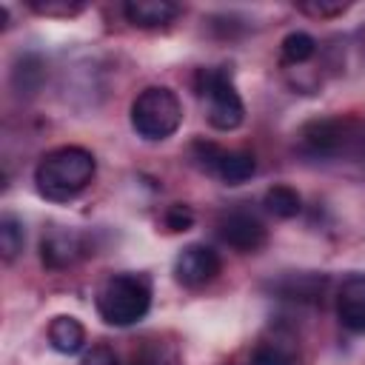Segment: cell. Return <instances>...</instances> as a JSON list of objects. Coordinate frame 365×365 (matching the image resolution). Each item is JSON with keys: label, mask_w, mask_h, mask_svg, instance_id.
<instances>
[{"label": "cell", "mask_w": 365, "mask_h": 365, "mask_svg": "<svg viewBox=\"0 0 365 365\" xmlns=\"http://www.w3.org/2000/svg\"><path fill=\"white\" fill-rule=\"evenodd\" d=\"M97 174V160L88 148L60 145L40 157L34 168V185L40 197L51 202H68L88 188Z\"/></svg>", "instance_id": "cell-1"}, {"label": "cell", "mask_w": 365, "mask_h": 365, "mask_svg": "<svg viewBox=\"0 0 365 365\" xmlns=\"http://www.w3.org/2000/svg\"><path fill=\"white\" fill-rule=\"evenodd\" d=\"M151 308V282L145 274H111L97 291V314L114 328L140 322Z\"/></svg>", "instance_id": "cell-2"}, {"label": "cell", "mask_w": 365, "mask_h": 365, "mask_svg": "<svg viewBox=\"0 0 365 365\" xmlns=\"http://www.w3.org/2000/svg\"><path fill=\"white\" fill-rule=\"evenodd\" d=\"M194 91L205 106V120L217 131H234L245 120L242 97L228 66H202L194 74Z\"/></svg>", "instance_id": "cell-3"}, {"label": "cell", "mask_w": 365, "mask_h": 365, "mask_svg": "<svg viewBox=\"0 0 365 365\" xmlns=\"http://www.w3.org/2000/svg\"><path fill=\"white\" fill-rule=\"evenodd\" d=\"M180 123H182V103L165 86H148L131 103V128L143 140L151 143L165 140L180 128Z\"/></svg>", "instance_id": "cell-4"}, {"label": "cell", "mask_w": 365, "mask_h": 365, "mask_svg": "<svg viewBox=\"0 0 365 365\" xmlns=\"http://www.w3.org/2000/svg\"><path fill=\"white\" fill-rule=\"evenodd\" d=\"M299 143L311 157H339L354 148H365V134L354 120L317 117L299 128Z\"/></svg>", "instance_id": "cell-5"}, {"label": "cell", "mask_w": 365, "mask_h": 365, "mask_svg": "<svg viewBox=\"0 0 365 365\" xmlns=\"http://www.w3.org/2000/svg\"><path fill=\"white\" fill-rule=\"evenodd\" d=\"M191 157L202 171L214 174L225 185H240V182L251 180L254 171H257V160H254L251 151L222 148L211 140H194L191 143Z\"/></svg>", "instance_id": "cell-6"}, {"label": "cell", "mask_w": 365, "mask_h": 365, "mask_svg": "<svg viewBox=\"0 0 365 365\" xmlns=\"http://www.w3.org/2000/svg\"><path fill=\"white\" fill-rule=\"evenodd\" d=\"M217 234H220V240L228 248H234L240 254L259 251L265 245V240H268L265 222L254 211H248V208H231V211H225L217 220Z\"/></svg>", "instance_id": "cell-7"}, {"label": "cell", "mask_w": 365, "mask_h": 365, "mask_svg": "<svg viewBox=\"0 0 365 365\" xmlns=\"http://www.w3.org/2000/svg\"><path fill=\"white\" fill-rule=\"evenodd\" d=\"M220 268H222V259L211 245L191 242L174 259V279L185 288H202L211 279H217Z\"/></svg>", "instance_id": "cell-8"}, {"label": "cell", "mask_w": 365, "mask_h": 365, "mask_svg": "<svg viewBox=\"0 0 365 365\" xmlns=\"http://www.w3.org/2000/svg\"><path fill=\"white\" fill-rule=\"evenodd\" d=\"M271 294L277 299H288V302H319L325 288H328V274H317V271H291L282 274L277 279H271Z\"/></svg>", "instance_id": "cell-9"}, {"label": "cell", "mask_w": 365, "mask_h": 365, "mask_svg": "<svg viewBox=\"0 0 365 365\" xmlns=\"http://www.w3.org/2000/svg\"><path fill=\"white\" fill-rule=\"evenodd\" d=\"M86 254V242L77 231H68V228H51L48 234H43L40 240V259L46 268L51 271H60V268H68L74 265L80 257Z\"/></svg>", "instance_id": "cell-10"}, {"label": "cell", "mask_w": 365, "mask_h": 365, "mask_svg": "<svg viewBox=\"0 0 365 365\" xmlns=\"http://www.w3.org/2000/svg\"><path fill=\"white\" fill-rule=\"evenodd\" d=\"M336 317L348 331H354V334L365 331V274H351L339 285Z\"/></svg>", "instance_id": "cell-11"}, {"label": "cell", "mask_w": 365, "mask_h": 365, "mask_svg": "<svg viewBox=\"0 0 365 365\" xmlns=\"http://www.w3.org/2000/svg\"><path fill=\"white\" fill-rule=\"evenodd\" d=\"M123 14L134 29H160L180 14V6L171 0H128Z\"/></svg>", "instance_id": "cell-12"}, {"label": "cell", "mask_w": 365, "mask_h": 365, "mask_svg": "<svg viewBox=\"0 0 365 365\" xmlns=\"http://www.w3.org/2000/svg\"><path fill=\"white\" fill-rule=\"evenodd\" d=\"M48 345L57 354H80L86 345V328L77 317L71 314H60L48 322Z\"/></svg>", "instance_id": "cell-13"}, {"label": "cell", "mask_w": 365, "mask_h": 365, "mask_svg": "<svg viewBox=\"0 0 365 365\" xmlns=\"http://www.w3.org/2000/svg\"><path fill=\"white\" fill-rule=\"evenodd\" d=\"M297 362H299L297 348L279 336L262 339L251 354V365H297Z\"/></svg>", "instance_id": "cell-14"}, {"label": "cell", "mask_w": 365, "mask_h": 365, "mask_svg": "<svg viewBox=\"0 0 365 365\" xmlns=\"http://www.w3.org/2000/svg\"><path fill=\"white\" fill-rule=\"evenodd\" d=\"M262 205H265L268 214H274L279 220H291V217L299 214L302 200H299V194L291 185H271L265 191V197H262Z\"/></svg>", "instance_id": "cell-15"}, {"label": "cell", "mask_w": 365, "mask_h": 365, "mask_svg": "<svg viewBox=\"0 0 365 365\" xmlns=\"http://www.w3.org/2000/svg\"><path fill=\"white\" fill-rule=\"evenodd\" d=\"M317 54V40L308 31H291L279 43V57L285 66H302Z\"/></svg>", "instance_id": "cell-16"}, {"label": "cell", "mask_w": 365, "mask_h": 365, "mask_svg": "<svg viewBox=\"0 0 365 365\" xmlns=\"http://www.w3.org/2000/svg\"><path fill=\"white\" fill-rule=\"evenodd\" d=\"M43 63H40V57H34V54H23L20 60H17V66H14V71H11V83H14V88L20 91V94H34L37 88H40V83H43Z\"/></svg>", "instance_id": "cell-17"}, {"label": "cell", "mask_w": 365, "mask_h": 365, "mask_svg": "<svg viewBox=\"0 0 365 365\" xmlns=\"http://www.w3.org/2000/svg\"><path fill=\"white\" fill-rule=\"evenodd\" d=\"M23 242H26L23 222L14 214H3L0 217V254H3V259L11 262L23 251Z\"/></svg>", "instance_id": "cell-18"}, {"label": "cell", "mask_w": 365, "mask_h": 365, "mask_svg": "<svg viewBox=\"0 0 365 365\" xmlns=\"http://www.w3.org/2000/svg\"><path fill=\"white\" fill-rule=\"evenodd\" d=\"M29 9L43 17H74L86 9L83 0H29Z\"/></svg>", "instance_id": "cell-19"}, {"label": "cell", "mask_w": 365, "mask_h": 365, "mask_svg": "<svg viewBox=\"0 0 365 365\" xmlns=\"http://www.w3.org/2000/svg\"><path fill=\"white\" fill-rule=\"evenodd\" d=\"M351 9V3H339V0H305L297 3V11L308 14V17H339Z\"/></svg>", "instance_id": "cell-20"}, {"label": "cell", "mask_w": 365, "mask_h": 365, "mask_svg": "<svg viewBox=\"0 0 365 365\" xmlns=\"http://www.w3.org/2000/svg\"><path fill=\"white\" fill-rule=\"evenodd\" d=\"M163 220H165V228L168 231H188L194 225V211L188 205H182V202H174V205L165 208V217Z\"/></svg>", "instance_id": "cell-21"}, {"label": "cell", "mask_w": 365, "mask_h": 365, "mask_svg": "<svg viewBox=\"0 0 365 365\" xmlns=\"http://www.w3.org/2000/svg\"><path fill=\"white\" fill-rule=\"evenodd\" d=\"M83 365H120V359L108 345H91L83 356Z\"/></svg>", "instance_id": "cell-22"}, {"label": "cell", "mask_w": 365, "mask_h": 365, "mask_svg": "<svg viewBox=\"0 0 365 365\" xmlns=\"http://www.w3.org/2000/svg\"><path fill=\"white\" fill-rule=\"evenodd\" d=\"M134 365H160V362H157V359H137Z\"/></svg>", "instance_id": "cell-23"}]
</instances>
